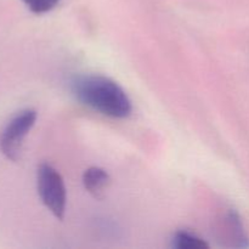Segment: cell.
<instances>
[{
    "label": "cell",
    "instance_id": "obj_1",
    "mask_svg": "<svg viewBox=\"0 0 249 249\" xmlns=\"http://www.w3.org/2000/svg\"><path fill=\"white\" fill-rule=\"evenodd\" d=\"M79 102L112 118H126L131 113V101L123 88L104 75H82L71 84Z\"/></svg>",
    "mask_w": 249,
    "mask_h": 249
},
{
    "label": "cell",
    "instance_id": "obj_2",
    "mask_svg": "<svg viewBox=\"0 0 249 249\" xmlns=\"http://www.w3.org/2000/svg\"><path fill=\"white\" fill-rule=\"evenodd\" d=\"M36 189L44 206L56 218L62 220L65 218L67 194L60 173L46 163L39 165L36 170Z\"/></svg>",
    "mask_w": 249,
    "mask_h": 249
},
{
    "label": "cell",
    "instance_id": "obj_3",
    "mask_svg": "<svg viewBox=\"0 0 249 249\" xmlns=\"http://www.w3.org/2000/svg\"><path fill=\"white\" fill-rule=\"evenodd\" d=\"M34 109H24L17 113L0 133V151L7 160L17 162L19 160L23 140L36 121Z\"/></svg>",
    "mask_w": 249,
    "mask_h": 249
},
{
    "label": "cell",
    "instance_id": "obj_4",
    "mask_svg": "<svg viewBox=\"0 0 249 249\" xmlns=\"http://www.w3.org/2000/svg\"><path fill=\"white\" fill-rule=\"evenodd\" d=\"M218 231L220 232V238L231 247L249 248V237L245 226L238 213L233 209H229L223 214V218L219 220Z\"/></svg>",
    "mask_w": 249,
    "mask_h": 249
},
{
    "label": "cell",
    "instance_id": "obj_5",
    "mask_svg": "<svg viewBox=\"0 0 249 249\" xmlns=\"http://www.w3.org/2000/svg\"><path fill=\"white\" fill-rule=\"evenodd\" d=\"M83 185L94 198L101 201L111 185V177L102 168L91 167L83 174Z\"/></svg>",
    "mask_w": 249,
    "mask_h": 249
},
{
    "label": "cell",
    "instance_id": "obj_6",
    "mask_svg": "<svg viewBox=\"0 0 249 249\" xmlns=\"http://www.w3.org/2000/svg\"><path fill=\"white\" fill-rule=\"evenodd\" d=\"M172 247L175 249H208L209 245L196 233L179 230L173 235Z\"/></svg>",
    "mask_w": 249,
    "mask_h": 249
},
{
    "label": "cell",
    "instance_id": "obj_7",
    "mask_svg": "<svg viewBox=\"0 0 249 249\" xmlns=\"http://www.w3.org/2000/svg\"><path fill=\"white\" fill-rule=\"evenodd\" d=\"M33 14L41 15L55 9L61 0H22Z\"/></svg>",
    "mask_w": 249,
    "mask_h": 249
}]
</instances>
